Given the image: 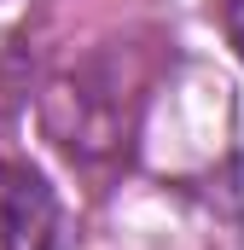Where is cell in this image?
Masks as SVG:
<instances>
[{
	"label": "cell",
	"instance_id": "7a4b0ae2",
	"mask_svg": "<svg viewBox=\"0 0 244 250\" xmlns=\"http://www.w3.org/2000/svg\"><path fill=\"white\" fill-rule=\"evenodd\" d=\"M221 29H227L233 53L244 59V0H221Z\"/></svg>",
	"mask_w": 244,
	"mask_h": 250
},
{
	"label": "cell",
	"instance_id": "6da1fadb",
	"mask_svg": "<svg viewBox=\"0 0 244 250\" xmlns=\"http://www.w3.org/2000/svg\"><path fill=\"white\" fill-rule=\"evenodd\" d=\"M0 250H59V198L12 157H0Z\"/></svg>",
	"mask_w": 244,
	"mask_h": 250
}]
</instances>
